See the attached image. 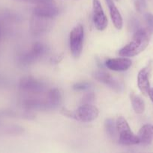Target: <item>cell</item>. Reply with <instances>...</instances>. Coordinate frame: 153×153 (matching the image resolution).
Instances as JSON below:
<instances>
[{"label": "cell", "mask_w": 153, "mask_h": 153, "mask_svg": "<svg viewBox=\"0 0 153 153\" xmlns=\"http://www.w3.org/2000/svg\"><path fill=\"white\" fill-rule=\"evenodd\" d=\"M62 102V92L55 88L42 94H26L21 100V105L27 111H50L57 108Z\"/></svg>", "instance_id": "obj_1"}, {"label": "cell", "mask_w": 153, "mask_h": 153, "mask_svg": "<svg viewBox=\"0 0 153 153\" xmlns=\"http://www.w3.org/2000/svg\"><path fill=\"white\" fill-rule=\"evenodd\" d=\"M148 97H149L150 100H152V102H153V88H151L148 93Z\"/></svg>", "instance_id": "obj_24"}, {"label": "cell", "mask_w": 153, "mask_h": 153, "mask_svg": "<svg viewBox=\"0 0 153 153\" xmlns=\"http://www.w3.org/2000/svg\"><path fill=\"white\" fill-rule=\"evenodd\" d=\"M94 100H95V95L94 93L88 92L82 97V100H81V103L82 104H92Z\"/></svg>", "instance_id": "obj_20"}, {"label": "cell", "mask_w": 153, "mask_h": 153, "mask_svg": "<svg viewBox=\"0 0 153 153\" xmlns=\"http://www.w3.org/2000/svg\"><path fill=\"white\" fill-rule=\"evenodd\" d=\"M144 19L146 22L147 28L150 33H153V14L151 13H146L144 15Z\"/></svg>", "instance_id": "obj_21"}, {"label": "cell", "mask_w": 153, "mask_h": 153, "mask_svg": "<svg viewBox=\"0 0 153 153\" xmlns=\"http://www.w3.org/2000/svg\"><path fill=\"white\" fill-rule=\"evenodd\" d=\"M84 40V28L80 24L76 25L71 30L69 36V43L71 55L74 58H78L82 51Z\"/></svg>", "instance_id": "obj_6"}, {"label": "cell", "mask_w": 153, "mask_h": 153, "mask_svg": "<svg viewBox=\"0 0 153 153\" xmlns=\"http://www.w3.org/2000/svg\"><path fill=\"white\" fill-rule=\"evenodd\" d=\"M149 68L146 67L140 70L137 75V85L140 92L144 96H148L150 89L149 83Z\"/></svg>", "instance_id": "obj_13"}, {"label": "cell", "mask_w": 153, "mask_h": 153, "mask_svg": "<svg viewBox=\"0 0 153 153\" xmlns=\"http://www.w3.org/2000/svg\"><path fill=\"white\" fill-rule=\"evenodd\" d=\"M49 52V48L46 44L36 42L32 46L29 50L21 53L17 57V62L22 67H27L39 61Z\"/></svg>", "instance_id": "obj_3"}, {"label": "cell", "mask_w": 153, "mask_h": 153, "mask_svg": "<svg viewBox=\"0 0 153 153\" xmlns=\"http://www.w3.org/2000/svg\"><path fill=\"white\" fill-rule=\"evenodd\" d=\"M130 100L132 108L136 114H141L145 111V102L140 96L131 93L130 94Z\"/></svg>", "instance_id": "obj_16"}, {"label": "cell", "mask_w": 153, "mask_h": 153, "mask_svg": "<svg viewBox=\"0 0 153 153\" xmlns=\"http://www.w3.org/2000/svg\"><path fill=\"white\" fill-rule=\"evenodd\" d=\"M104 126L108 135L112 138H115L117 134V128L116 123L114 121V120L111 119V118L106 120Z\"/></svg>", "instance_id": "obj_17"}, {"label": "cell", "mask_w": 153, "mask_h": 153, "mask_svg": "<svg viewBox=\"0 0 153 153\" xmlns=\"http://www.w3.org/2000/svg\"><path fill=\"white\" fill-rule=\"evenodd\" d=\"M93 78L99 82L104 84L116 93H121L124 90V85L122 82L106 72L102 70L95 71L93 73Z\"/></svg>", "instance_id": "obj_8"}, {"label": "cell", "mask_w": 153, "mask_h": 153, "mask_svg": "<svg viewBox=\"0 0 153 153\" xmlns=\"http://www.w3.org/2000/svg\"><path fill=\"white\" fill-rule=\"evenodd\" d=\"M132 64V61L130 59L122 57V58H110L105 62V66L109 70L116 72H123L126 71L130 67Z\"/></svg>", "instance_id": "obj_11"}, {"label": "cell", "mask_w": 153, "mask_h": 153, "mask_svg": "<svg viewBox=\"0 0 153 153\" xmlns=\"http://www.w3.org/2000/svg\"><path fill=\"white\" fill-rule=\"evenodd\" d=\"M113 1H118V0H113Z\"/></svg>", "instance_id": "obj_25"}, {"label": "cell", "mask_w": 153, "mask_h": 153, "mask_svg": "<svg viewBox=\"0 0 153 153\" xmlns=\"http://www.w3.org/2000/svg\"><path fill=\"white\" fill-rule=\"evenodd\" d=\"M117 133L118 134V141L123 146H134L139 144L140 140L137 135L130 129L128 121L122 117L116 120Z\"/></svg>", "instance_id": "obj_4"}, {"label": "cell", "mask_w": 153, "mask_h": 153, "mask_svg": "<svg viewBox=\"0 0 153 153\" xmlns=\"http://www.w3.org/2000/svg\"><path fill=\"white\" fill-rule=\"evenodd\" d=\"M53 19L33 15L30 22V31L34 35H40L49 32L52 28Z\"/></svg>", "instance_id": "obj_7"}, {"label": "cell", "mask_w": 153, "mask_h": 153, "mask_svg": "<svg viewBox=\"0 0 153 153\" xmlns=\"http://www.w3.org/2000/svg\"><path fill=\"white\" fill-rule=\"evenodd\" d=\"M74 120L83 123H89L98 117L99 111L92 104H82L74 111Z\"/></svg>", "instance_id": "obj_9"}, {"label": "cell", "mask_w": 153, "mask_h": 153, "mask_svg": "<svg viewBox=\"0 0 153 153\" xmlns=\"http://www.w3.org/2000/svg\"><path fill=\"white\" fill-rule=\"evenodd\" d=\"M149 40L148 31L143 28H138L135 31L131 41L118 51V55L126 58L136 56L146 49Z\"/></svg>", "instance_id": "obj_2"}, {"label": "cell", "mask_w": 153, "mask_h": 153, "mask_svg": "<svg viewBox=\"0 0 153 153\" xmlns=\"http://www.w3.org/2000/svg\"><path fill=\"white\" fill-rule=\"evenodd\" d=\"M109 8L110 15L114 26L116 29H122L123 26V19L119 10L116 6L113 0H105Z\"/></svg>", "instance_id": "obj_14"}, {"label": "cell", "mask_w": 153, "mask_h": 153, "mask_svg": "<svg viewBox=\"0 0 153 153\" xmlns=\"http://www.w3.org/2000/svg\"><path fill=\"white\" fill-rule=\"evenodd\" d=\"M92 18L93 22L99 31H104L107 26L108 21L101 4L99 0H92Z\"/></svg>", "instance_id": "obj_10"}, {"label": "cell", "mask_w": 153, "mask_h": 153, "mask_svg": "<svg viewBox=\"0 0 153 153\" xmlns=\"http://www.w3.org/2000/svg\"><path fill=\"white\" fill-rule=\"evenodd\" d=\"M59 13V9L56 4H42L38 5L33 9L32 14L36 16L54 19Z\"/></svg>", "instance_id": "obj_12"}, {"label": "cell", "mask_w": 153, "mask_h": 153, "mask_svg": "<svg viewBox=\"0 0 153 153\" xmlns=\"http://www.w3.org/2000/svg\"><path fill=\"white\" fill-rule=\"evenodd\" d=\"M20 90L26 94H38L45 92L46 84L32 76H26L20 80L18 84Z\"/></svg>", "instance_id": "obj_5"}, {"label": "cell", "mask_w": 153, "mask_h": 153, "mask_svg": "<svg viewBox=\"0 0 153 153\" xmlns=\"http://www.w3.org/2000/svg\"><path fill=\"white\" fill-rule=\"evenodd\" d=\"M140 143L144 146L149 145L153 141V125L146 124L139 130L137 134Z\"/></svg>", "instance_id": "obj_15"}, {"label": "cell", "mask_w": 153, "mask_h": 153, "mask_svg": "<svg viewBox=\"0 0 153 153\" xmlns=\"http://www.w3.org/2000/svg\"><path fill=\"white\" fill-rule=\"evenodd\" d=\"M92 88V84L88 82H81L74 84L73 89L76 91H89Z\"/></svg>", "instance_id": "obj_18"}, {"label": "cell", "mask_w": 153, "mask_h": 153, "mask_svg": "<svg viewBox=\"0 0 153 153\" xmlns=\"http://www.w3.org/2000/svg\"><path fill=\"white\" fill-rule=\"evenodd\" d=\"M19 1L22 2L32 3V4H36L38 5H42V4H56L55 0H17Z\"/></svg>", "instance_id": "obj_19"}, {"label": "cell", "mask_w": 153, "mask_h": 153, "mask_svg": "<svg viewBox=\"0 0 153 153\" xmlns=\"http://www.w3.org/2000/svg\"><path fill=\"white\" fill-rule=\"evenodd\" d=\"M61 112L63 115L68 117L72 118V119H74L75 118L74 111H70L68 109L65 108H63L61 110Z\"/></svg>", "instance_id": "obj_23"}, {"label": "cell", "mask_w": 153, "mask_h": 153, "mask_svg": "<svg viewBox=\"0 0 153 153\" xmlns=\"http://www.w3.org/2000/svg\"><path fill=\"white\" fill-rule=\"evenodd\" d=\"M135 8L140 13H142L146 7L145 0H134Z\"/></svg>", "instance_id": "obj_22"}]
</instances>
